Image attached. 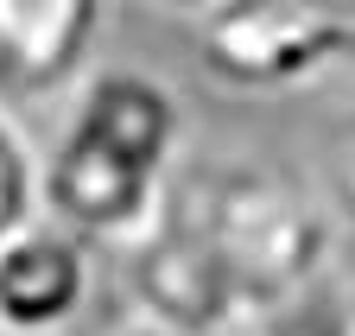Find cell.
I'll return each instance as SVG.
<instances>
[{"mask_svg":"<svg viewBox=\"0 0 355 336\" xmlns=\"http://www.w3.org/2000/svg\"><path fill=\"white\" fill-rule=\"evenodd\" d=\"M108 13L89 0H0V102H70L96 76Z\"/></svg>","mask_w":355,"mask_h":336,"instance_id":"obj_5","label":"cell"},{"mask_svg":"<svg viewBox=\"0 0 355 336\" xmlns=\"http://www.w3.org/2000/svg\"><path fill=\"white\" fill-rule=\"evenodd\" d=\"M197 45L216 82L248 96H279L355 58V7L318 0H235L197 13Z\"/></svg>","mask_w":355,"mask_h":336,"instance_id":"obj_3","label":"cell"},{"mask_svg":"<svg viewBox=\"0 0 355 336\" xmlns=\"http://www.w3.org/2000/svg\"><path fill=\"white\" fill-rule=\"evenodd\" d=\"M44 222V146L32 127L0 102V247Z\"/></svg>","mask_w":355,"mask_h":336,"instance_id":"obj_7","label":"cell"},{"mask_svg":"<svg viewBox=\"0 0 355 336\" xmlns=\"http://www.w3.org/2000/svg\"><path fill=\"white\" fill-rule=\"evenodd\" d=\"M336 203H343V216H349V229H355V140H349L343 159H336Z\"/></svg>","mask_w":355,"mask_h":336,"instance_id":"obj_8","label":"cell"},{"mask_svg":"<svg viewBox=\"0 0 355 336\" xmlns=\"http://www.w3.org/2000/svg\"><path fill=\"white\" fill-rule=\"evenodd\" d=\"M127 336H153V330H127Z\"/></svg>","mask_w":355,"mask_h":336,"instance_id":"obj_9","label":"cell"},{"mask_svg":"<svg viewBox=\"0 0 355 336\" xmlns=\"http://www.w3.org/2000/svg\"><path fill=\"white\" fill-rule=\"evenodd\" d=\"M197 229L209 235L222 273H229L248 330L292 317L311 292L336 273V229L292 178L254 159H209L178 172Z\"/></svg>","mask_w":355,"mask_h":336,"instance_id":"obj_2","label":"cell"},{"mask_svg":"<svg viewBox=\"0 0 355 336\" xmlns=\"http://www.w3.org/2000/svg\"><path fill=\"white\" fill-rule=\"evenodd\" d=\"M121 285H127L133 311H140L133 330H153V336H254L229 273H222L216 247L197 229L178 184H171L165 209L153 216V229L121 247Z\"/></svg>","mask_w":355,"mask_h":336,"instance_id":"obj_4","label":"cell"},{"mask_svg":"<svg viewBox=\"0 0 355 336\" xmlns=\"http://www.w3.org/2000/svg\"><path fill=\"white\" fill-rule=\"evenodd\" d=\"M96 247L58 229L51 216L32 222L0 247V336H64L96 305Z\"/></svg>","mask_w":355,"mask_h":336,"instance_id":"obj_6","label":"cell"},{"mask_svg":"<svg viewBox=\"0 0 355 336\" xmlns=\"http://www.w3.org/2000/svg\"><path fill=\"white\" fill-rule=\"evenodd\" d=\"M184 172V102L140 64H102L64 102L44 152V216L89 247L121 254L165 209Z\"/></svg>","mask_w":355,"mask_h":336,"instance_id":"obj_1","label":"cell"}]
</instances>
